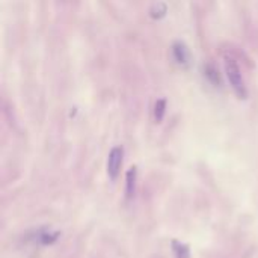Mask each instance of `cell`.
<instances>
[{"mask_svg":"<svg viewBox=\"0 0 258 258\" xmlns=\"http://www.w3.org/2000/svg\"><path fill=\"white\" fill-rule=\"evenodd\" d=\"M205 76H207V79L213 85H218L219 83V74H218V71H216V68L213 65H209L207 68H205Z\"/></svg>","mask_w":258,"mask_h":258,"instance_id":"9c48e42d","label":"cell"},{"mask_svg":"<svg viewBox=\"0 0 258 258\" xmlns=\"http://www.w3.org/2000/svg\"><path fill=\"white\" fill-rule=\"evenodd\" d=\"M172 252L175 255V258H190L189 246L178 240H172Z\"/></svg>","mask_w":258,"mask_h":258,"instance_id":"5b68a950","label":"cell"},{"mask_svg":"<svg viewBox=\"0 0 258 258\" xmlns=\"http://www.w3.org/2000/svg\"><path fill=\"white\" fill-rule=\"evenodd\" d=\"M165 112H166V100L165 98H160V100L156 101V106H154V117H156V121L157 123H162L163 121Z\"/></svg>","mask_w":258,"mask_h":258,"instance_id":"ba28073f","label":"cell"},{"mask_svg":"<svg viewBox=\"0 0 258 258\" xmlns=\"http://www.w3.org/2000/svg\"><path fill=\"white\" fill-rule=\"evenodd\" d=\"M123 157H124V148L123 146H114L111 149L109 157H108V175L111 180H117V177L120 175Z\"/></svg>","mask_w":258,"mask_h":258,"instance_id":"7a4b0ae2","label":"cell"},{"mask_svg":"<svg viewBox=\"0 0 258 258\" xmlns=\"http://www.w3.org/2000/svg\"><path fill=\"white\" fill-rule=\"evenodd\" d=\"M136 178H137V169H136V166H131L126 174V195H127V198H131L136 192Z\"/></svg>","mask_w":258,"mask_h":258,"instance_id":"277c9868","label":"cell"},{"mask_svg":"<svg viewBox=\"0 0 258 258\" xmlns=\"http://www.w3.org/2000/svg\"><path fill=\"white\" fill-rule=\"evenodd\" d=\"M59 231H50V230H42L38 234V240L42 245H50V243H55L59 237Z\"/></svg>","mask_w":258,"mask_h":258,"instance_id":"8992f818","label":"cell"},{"mask_svg":"<svg viewBox=\"0 0 258 258\" xmlns=\"http://www.w3.org/2000/svg\"><path fill=\"white\" fill-rule=\"evenodd\" d=\"M172 56H174V59L178 65L189 67V64H190V51H189V48L184 42L175 41L172 44Z\"/></svg>","mask_w":258,"mask_h":258,"instance_id":"3957f363","label":"cell"},{"mask_svg":"<svg viewBox=\"0 0 258 258\" xmlns=\"http://www.w3.org/2000/svg\"><path fill=\"white\" fill-rule=\"evenodd\" d=\"M225 74H227V79H228L231 88L237 94V97L239 98H246L248 97V88L245 85V79L242 76V70H240L239 64L233 58H227L225 59Z\"/></svg>","mask_w":258,"mask_h":258,"instance_id":"6da1fadb","label":"cell"},{"mask_svg":"<svg viewBox=\"0 0 258 258\" xmlns=\"http://www.w3.org/2000/svg\"><path fill=\"white\" fill-rule=\"evenodd\" d=\"M166 12H168V6L165 5V3H154L151 8H149V15H151V18H154V20H160V18H163L165 15H166Z\"/></svg>","mask_w":258,"mask_h":258,"instance_id":"52a82bcc","label":"cell"}]
</instances>
